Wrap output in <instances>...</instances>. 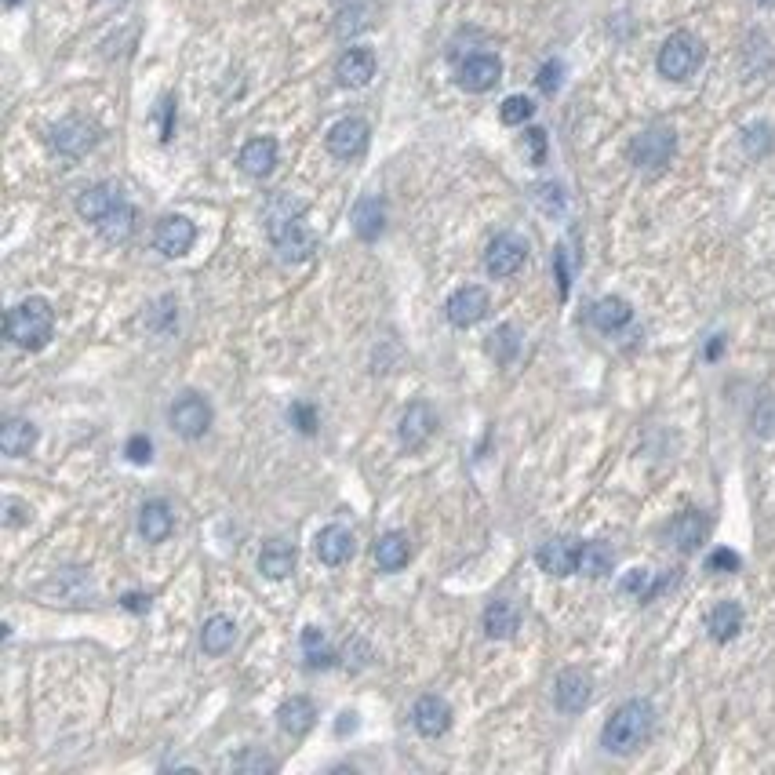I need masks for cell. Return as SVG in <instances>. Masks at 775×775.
Here are the masks:
<instances>
[{
  "label": "cell",
  "instance_id": "obj_1",
  "mask_svg": "<svg viewBox=\"0 0 775 775\" xmlns=\"http://www.w3.org/2000/svg\"><path fill=\"white\" fill-rule=\"evenodd\" d=\"M652 728H655V710L648 699H630L608 717V725H604V735L601 743L608 754H634L641 746L652 739Z\"/></svg>",
  "mask_w": 775,
  "mask_h": 775
},
{
  "label": "cell",
  "instance_id": "obj_2",
  "mask_svg": "<svg viewBox=\"0 0 775 775\" xmlns=\"http://www.w3.org/2000/svg\"><path fill=\"white\" fill-rule=\"evenodd\" d=\"M4 332H8L11 343L22 346V350H44L51 332H55V310H51V302L41 299V295L22 299L19 306L8 313Z\"/></svg>",
  "mask_w": 775,
  "mask_h": 775
},
{
  "label": "cell",
  "instance_id": "obj_3",
  "mask_svg": "<svg viewBox=\"0 0 775 775\" xmlns=\"http://www.w3.org/2000/svg\"><path fill=\"white\" fill-rule=\"evenodd\" d=\"M706 59V44L695 37V33L688 30H677L666 37V44L659 48V59H655V66H659V73H663L666 81H688L699 66H703Z\"/></svg>",
  "mask_w": 775,
  "mask_h": 775
},
{
  "label": "cell",
  "instance_id": "obj_4",
  "mask_svg": "<svg viewBox=\"0 0 775 775\" xmlns=\"http://www.w3.org/2000/svg\"><path fill=\"white\" fill-rule=\"evenodd\" d=\"M677 150V135L674 128H666V124H655V128L641 131L630 146V161L641 168V172H663L670 157Z\"/></svg>",
  "mask_w": 775,
  "mask_h": 775
},
{
  "label": "cell",
  "instance_id": "obj_5",
  "mask_svg": "<svg viewBox=\"0 0 775 775\" xmlns=\"http://www.w3.org/2000/svg\"><path fill=\"white\" fill-rule=\"evenodd\" d=\"M524 259H528V241L517 233H499L484 252V270L492 273L495 281H503V277H514L521 270Z\"/></svg>",
  "mask_w": 775,
  "mask_h": 775
},
{
  "label": "cell",
  "instance_id": "obj_6",
  "mask_svg": "<svg viewBox=\"0 0 775 775\" xmlns=\"http://www.w3.org/2000/svg\"><path fill=\"white\" fill-rule=\"evenodd\" d=\"M168 419H172V426H175L179 437L197 441V437H204L208 426H212V404L204 401L201 393H182L179 401L172 404Z\"/></svg>",
  "mask_w": 775,
  "mask_h": 775
},
{
  "label": "cell",
  "instance_id": "obj_7",
  "mask_svg": "<svg viewBox=\"0 0 775 775\" xmlns=\"http://www.w3.org/2000/svg\"><path fill=\"white\" fill-rule=\"evenodd\" d=\"M95 142H99V128L84 117H66L51 128V150L62 157H84Z\"/></svg>",
  "mask_w": 775,
  "mask_h": 775
},
{
  "label": "cell",
  "instance_id": "obj_8",
  "mask_svg": "<svg viewBox=\"0 0 775 775\" xmlns=\"http://www.w3.org/2000/svg\"><path fill=\"white\" fill-rule=\"evenodd\" d=\"M372 142V128L361 117H343L339 124H332L328 131V153L339 161H357Z\"/></svg>",
  "mask_w": 775,
  "mask_h": 775
},
{
  "label": "cell",
  "instance_id": "obj_9",
  "mask_svg": "<svg viewBox=\"0 0 775 775\" xmlns=\"http://www.w3.org/2000/svg\"><path fill=\"white\" fill-rule=\"evenodd\" d=\"M488 310H492V299H488V292L477 288V284H466V288H459L452 299L444 302V317H448L455 328H474V324H481L484 317H488Z\"/></svg>",
  "mask_w": 775,
  "mask_h": 775
},
{
  "label": "cell",
  "instance_id": "obj_10",
  "mask_svg": "<svg viewBox=\"0 0 775 775\" xmlns=\"http://www.w3.org/2000/svg\"><path fill=\"white\" fill-rule=\"evenodd\" d=\"M193 241H197V226H193L186 215H168V219H161L157 222V230H153L157 252L168 255V259H182V255L193 248Z\"/></svg>",
  "mask_w": 775,
  "mask_h": 775
},
{
  "label": "cell",
  "instance_id": "obj_11",
  "mask_svg": "<svg viewBox=\"0 0 775 775\" xmlns=\"http://www.w3.org/2000/svg\"><path fill=\"white\" fill-rule=\"evenodd\" d=\"M579 554H583V543H575V539H564V535H557V539H550V543L539 546L535 561H539V568H543L546 575H557V579H564V575L579 572Z\"/></svg>",
  "mask_w": 775,
  "mask_h": 775
},
{
  "label": "cell",
  "instance_id": "obj_12",
  "mask_svg": "<svg viewBox=\"0 0 775 775\" xmlns=\"http://www.w3.org/2000/svg\"><path fill=\"white\" fill-rule=\"evenodd\" d=\"M433 430H437V415H433V408L426 401H412L408 404V412L401 415L397 437H401V444L408 452H419V448L433 437Z\"/></svg>",
  "mask_w": 775,
  "mask_h": 775
},
{
  "label": "cell",
  "instance_id": "obj_13",
  "mask_svg": "<svg viewBox=\"0 0 775 775\" xmlns=\"http://www.w3.org/2000/svg\"><path fill=\"white\" fill-rule=\"evenodd\" d=\"M590 695H594V681L583 670H564L554 685V699L561 714H583L590 706Z\"/></svg>",
  "mask_w": 775,
  "mask_h": 775
},
{
  "label": "cell",
  "instance_id": "obj_14",
  "mask_svg": "<svg viewBox=\"0 0 775 775\" xmlns=\"http://www.w3.org/2000/svg\"><path fill=\"white\" fill-rule=\"evenodd\" d=\"M412 725H415V732L426 735V739L444 735L452 728V706H448V699H441V695H423V699L412 706Z\"/></svg>",
  "mask_w": 775,
  "mask_h": 775
},
{
  "label": "cell",
  "instance_id": "obj_15",
  "mask_svg": "<svg viewBox=\"0 0 775 775\" xmlns=\"http://www.w3.org/2000/svg\"><path fill=\"white\" fill-rule=\"evenodd\" d=\"M499 77H503V62L495 59V55H470L459 66V88L474 91V95L492 91L499 84Z\"/></svg>",
  "mask_w": 775,
  "mask_h": 775
},
{
  "label": "cell",
  "instance_id": "obj_16",
  "mask_svg": "<svg viewBox=\"0 0 775 775\" xmlns=\"http://www.w3.org/2000/svg\"><path fill=\"white\" fill-rule=\"evenodd\" d=\"M302 215H306V201H299L292 193H273L270 201H266V208H262V226H266V233H270V241H273V237H281L288 226H295Z\"/></svg>",
  "mask_w": 775,
  "mask_h": 775
},
{
  "label": "cell",
  "instance_id": "obj_17",
  "mask_svg": "<svg viewBox=\"0 0 775 775\" xmlns=\"http://www.w3.org/2000/svg\"><path fill=\"white\" fill-rule=\"evenodd\" d=\"M375 77V51L372 48H346L335 62V81L343 88H364Z\"/></svg>",
  "mask_w": 775,
  "mask_h": 775
},
{
  "label": "cell",
  "instance_id": "obj_18",
  "mask_svg": "<svg viewBox=\"0 0 775 775\" xmlns=\"http://www.w3.org/2000/svg\"><path fill=\"white\" fill-rule=\"evenodd\" d=\"M244 175H252V179H266V175L277 168V139L270 135H259V139L244 142L241 157H237Z\"/></svg>",
  "mask_w": 775,
  "mask_h": 775
},
{
  "label": "cell",
  "instance_id": "obj_19",
  "mask_svg": "<svg viewBox=\"0 0 775 775\" xmlns=\"http://www.w3.org/2000/svg\"><path fill=\"white\" fill-rule=\"evenodd\" d=\"M313 721H317V706H313L306 695H292V699H284V703L277 706V728H281L284 735H292V739L310 732Z\"/></svg>",
  "mask_w": 775,
  "mask_h": 775
},
{
  "label": "cell",
  "instance_id": "obj_20",
  "mask_svg": "<svg viewBox=\"0 0 775 775\" xmlns=\"http://www.w3.org/2000/svg\"><path fill=\"white\" fill-rule=\"evenodd\" d=\"M353 230L361 241H379V233L386 230V204L375 193H364L361 201L353 204Z\"/></svg>",
  "mask_w": 775,
  "mask_h": 775
},
{
  "label": "cell",
  "instance_id": "obj_21",
  "mask_svg": "<svg viewBox=\"0 0 775 775\" xmlns=\"http://www.w3.org/2000/svg\"><path fill=\"white\" fill-rule=\"evenodd\" d=\"M317 557H321V564H328V568H339V564L350 561L353 557L350 528H343V524H328V528H321V535H317Z\"/></svg>",
  "mask_w": 775,
  "mask_h": 775
},
{
  "label": "cell",
  "instance_id": "obj_22",
  "mask_svg": "<svg viewBox=\"0 0 775 775\" xmlns=\"http://www.w3.org/2000/svg\"><path fill=\"white\" fill-rule=\"evenodd\" d=\"M706 532H710V521L699 510H685V514H677L674 524H670V539H674V546L681 554L699 550L706 543Z\"/></svg>",
  "mask_w": 775,
  "mask_h": 775
},
{
  "label": "cell",
  "instance_id": "obj_23",
  "mask_svg": "<svg viewBox=\"0 0 775 775\" xmlns=\"http://www.w3.org/2000/svg\"><path fill=\"white\" fill-rule=\"evenodd\" d=\"M273 248H277V255H281L284 262H306L313 252H317V237H313L310 226L299 219L295 226H288L281 237H273Z\"/></svg>",
  "mask_w": 775,
  "mask_h": 775
},
{
  "label": "cell",
  "instance_id": "obj_24",
  "mask_svg": "<svg viewBox=\"0 0 775 775\" xmlns=\"http://www.w3.org/2000/svg\"><path fill=\"white\" fill-rule=\"evenodd\" d=\"M175 528V514L172 506L164 503V499H150V503L139 510V532L146 543H164Z\"/></svg>",
  "mask_w": 775,
  "mask_h": 775
},
{
  "label": "cell",
  "instance_id": "obj_25",
  "mask_svg": "<svg viewBox=\"0 0 775 775\" xmlns=\"http://www.w3.org/2000/svg\"><path fill=\"white\" fill-rule=\"evenodd\" d=\"M590 321L601 328V332H619L626 324L634 321V310H630V302L619 299V295H604L590 306Z\"/></svg>",
  "mask_w": 775,
  "mask_h": 775
},
{
  "label": "cell",
  "instance_id": "obj_26",
  "mask_svg": "<svg viewBox=\"0 0 775 775\" xmlns=\"http://www.w3.org/2000/svg\"><path fill=\"white\" fill-rule=\"evenodd\" d=\"M412 557V539L404 532H386L379 535V543H375V564L383 568V572H401L404 564Z\"/></svg>",
  "mask_w": 775,
  "mask_h": 775
},
{
  "label": "cell",
  "instance_id": "obj_27",
  "mask_svg": "<svg viewBox=\"0 0 775 775\" xmlns=\"http://www.w3.org/2000/svg\"><path fill=\"white\" fill-rule=\"evenodd\" d=\"M121 204V193L113 190L110 182H99V186H88V190L77 197V215L88 222H99L106 212H113Z\"/></svg>",
  "mask_w": 775,
  "mask_h": 775
},
{
  "label": "cell",
  "instance_id": "obj_28",
  "mask_svg": "<svg viewBox=\"0 0 775 775\" xmlns=\"http://www.w3.org/2000/svg\"><path fill=\"white\" fill-rule=\"evenodd\" d=\"M517 626H521L517 604H510V601L488 604V612H484V634L495 637V641H510V637L517 634Z\"/></svg>",
  "mask_w": 775,
  "mask_h": 775
},
{
  "label": "cell",
  "instance_id": "obj_29",
  "mask_svg": "<svg viewBox=\"0 0 775 775\" xmlns=\"http://www.w3.org/2000/svg\"><path fill=\"white\" fill-rule=\"evenodd\" d=\"M233 641H237V623H233L230 615H212L208 623H204L201 630V648L204 655H226L233 648Z\"/></svg>",
  "mask_w": 775,
  "mask_h": 775
},
{
  "label": "cell",
  "instance_id": "obj_30",
  "mask_svg": "<svg viewBox=\"0 0 775 775\" xmlns=\"http://www.w3.org/2000/svg\"><path fill=\"white\" fill-rule=\"evenodd\" d=\"M706 630H710V637L721 641V645L732 641V637L743 630V608L735 601H721L714 612H710V619H706Z\"/></svg>",
  "mask_w": 775,
  "mask_h": 775
},
{
  "label": "cell",
  "instance_id": "obj_31",
  "mask_svg": "<svg viewBox=\"0 0 775 775\" xmlns=\"http://www.w3.org/2000/svg\"><path fill=\"white\" fill-rule=\"evenodd\" d=\"M37 444V426L26 423V419H8V426L0 430V452L19 459V455H30V448Z\"/></svg>",
  "mask_w": 775,
  "mask_h": 775
},
{
  "label": "cell",
  "instance_id": "obj_32",
  "mask_svg": "<svg viewBox=\"0 0 775 775\" xmlns=\"http://www.w3.org/2000/svg\"><path fill=\"white\" fill-rule=\"evenodd\" d=\"M259 568L262 575H270V579H288L295 572V550L281 539H273V543L262 546L259 554Z\"/></svg>",
  "mask_w": 775,
  "mask_h": 775
},
{
  "label": "cell",
  "instance_id": "obj_33",
  "mask_svg": "<svg viewBox=\"0 0 775 775\" xmlns=\"http://www.w3.org/2000/svg\"><path fill=\"white\" fill-rule=\"evenodd\" d=\"M95 226H99V233L110 244H124L131 237V230H135V208H131L128 201H121L117 208H113V212L102 215Z\"/></svg>",
  "mask_w": 775,
  "mask_h": 775
},
{
  "label": "cell",
  "instance_id": "obj_34",
  "mask_svg": "<svg viewBox=\"0 0 775 775\" xmlns=\"http://www.w3.org/2000/svg\"><path fill=\"white\" fill-rule=\"evenodd\" d=\"M302 652H306V663H310V670H321V666H332L335 663L332 645H328V637H324L317 626H306V630H302Z\"/></svg>",
  "mask_w": 775,
  "mask_h": 775
},
{
  "label": "cell",
  "instance_id": "obj_35",
  "mask_svg": "<svg viewBox=\"0 0 775 775\" xmlns=\"http://www.w3.org/2000/svg\"><path fill=\"white\" fill-rule=\"evenodd\" d=\"M612 550L604 543H583V554H579V572L597 579V575H608L612 572Z\"/></svg>",
  "mask_w": 775,
  "mask_h": 775
},
{
  "label": "cell",
  "instance_id": "obj_36",
  "mask_svg": "<svg viewBox=\"0 0 775 775\" xmlns=\"http://www.w3.org/2000/svg\"><path fill=\"white\" fill-rule=\"evenodd\" d=\"M517 328L514 324H503V328H495L492 332V343H488V353H492L495 361H514L517 357Z\"/></svg>",
  "mask_w": 775,
  "mask_h": 775
},
{
  "label": "cell",
  "instance_id": "obj_37",
  "mask_svg": "<svg viewBox=\"0 0 775 775\" xmlns=\"http://www.w3.org/2000/svg\"><path fill=\"white\" fill-rule=\"evenodd\" d=\"M772 142H775V135H772V128H768L765 121L750 124V128L743 131V150H746V157H765V153L772 150Z\"/></svg>",
  "mask_w": 775,
  "mask_h": 775
},
{
  "label": "cell",
  "instance_id": "obj_38",
  "mask_svg": "<svg viewBox=\"0 0 775 775\" xmlns=\"http://www.w3.org/2000/svg\"><path fill=\"white\" fill-rule=\"evenodd\" d=\"M532 113H535V106H532V99L528 95H510V99L499 106V117H503V124H524V121H532Z\"/></svg>",
  "mask_w": 775,
  "mask_h": 775
},
{
  "label": "cell",
  "instance_id": "obj_39",
  "mask_svg": "<svg viewBox=\"0 0 775 775\" xmlns=\"http://www.w3.org/2000/svg\"><path fill=\"white\" fill-rule=\"evenodd\" d=\"M750 423H754V433L757 437H775V397H761L754 404V415H750Z\"/></svg>",
  "mask_w": 775,
  "mask_h": 775
},
{
  "label": "cell",
  "instance_id": "obj_40",
  "mask_svg": "<svg viewBox=\"0 0 775 775\" xmlns=\"http://www.w3.org/2000/svg\"><path fill=\"white\" fill-rule=\"evenodd\" d=\"M532 197L546 215H561L564 212V190L557 186V182H543V186H535Z\"/></svg>",
  "mask_w": 775,
  "mask_h": 775
},
{
  "label": "cell",
  "instance_id": "obj_41",
  "mask_svg": "<svg viewBox=\"0 0 775 775\" xmlns=\"http://www.w3.org/2000/svg\"><path fill=\"white\" fill-rule=\"evenodd\" d=\"M233 768L237 772H277V761L273 757H266V754H259V750H248V754H241L237 761H233Z\"/></svg>",
  "mask_w": 775,
  "mask_h": 775
},
{
  "label": "cell",
  "instance_id": "obj_42",
  "mask_svg": "<svg viewBox=\"0 0 775 775\" xmlns=\"http://www.w3.org/2000/svg\"><path fill=\"white\" fill-rule=\"evenodd\" d=\"M561 73H564V66H561V62H557V59L546 62L543 70H539V77H535V84H539V91H543V95H554V91L561 88Z\"/></svg>",
  "mask_w": 775,
  "mask_h": 775
},
{
  "label": "cell",
  "instance_id": "obj_43",
  "mask_svg": "<svg viewBox=\"0 0 775 775\" xmlns=\"http://www.w3.org/2000/svg\"><path fill=\"white\" fill-rule=\"evenodd\" d=\"M124 455H128L131 463H139V466H146L153 459V441L150 437H142V433H135L128 444H124Z\"/></svg>",
  "mask_w": 775,
  "mask_h": 775
},
{
  "label": "cell",
  "instance_id": "obj_44",
  "mask_svg": "<svg viewBox=\"0 0 775 775\" xmlns=\"http://www.w3.org/2000/svg\"><path fill=\"white\" fill-rule=\"evenodd\" d=\"M739 554L735 550H728V546H721V550H714V554L706 557V568L710 572H739Z\"/></svg>",
  "mask_w": 775,
  "mask_h": 775
},
{
  "label": "cell",
  "instance_id": "obj_45",
  "mask_svg": "<svg viewBox=\"0 0 775 775\" xmlns=\"http://www.w3.org/2000/svg\"><path fill=\"white\" fill-rule=\"evenodd\" d=\"M524 142H528V157H532V164H543L546 161V131L543 128H528Z\"/></svg>",
  "mask_w": 775,
  "mask_h": 775
},
{
  "label": "cell",
  "instance_id": "obj_46",
  "mask_svg": "<svg viewBox=\"0 0 775 775\" xmlns=\"http://www.w3.org/2000/svg\"><path fill=\"white\" fill-rule=\"evenodd\" d=\"M157 113H161V142H168L175 131V95H164Z\"/></svg>",
  "mask_w": 775,
  "mask_h": 775
},
{
  "label": "cell",
  "instance_id": "obj_47",
  "mask_svg": "<svg viewBox=\"0 0 775 775\" xmlns=\"http://www.w3.org/2000/svg\"><path fill=\"white\" fill-rule=\"evenodd\" d=\"M292 419H295V426H299L302 433H313V426H317V415H313L310 404H295Z\"/></svg>",
  "mask_w": 775,
  "mask_h": 775
},
{
  "label": "cell",
  "instance_id": "obj_48",
  "mask_svg": "<svg viewBox=\"0 0 775 775\" xmlns=\"http://www.w3.org/2000/svg\"><path fill=\"white\" fill-rule=\"evenodd\" d=\"M4 510H8V528H19L22 521H26V514H30V506H22L19 499H4Z\"/></svg>",
  "mask_w": 775,
  "mask_h": 775
},
{
  "label": "cell",
  "instance_id": "obj_49",
  "mask_svg": "<svg viewBox=\"0 0 775 775\" xmlns=\"http://www.w3.org/2000/svg\"><path fill=\"white\" fill-rule=\"evenodd\" d=\"M357 728H361V717L353 714V710H343L339 721H335V735H350V732H357Z\"/></svg>",
  "mask_w": 775,
  "mask_h": 775
},
{
  "label": "cell",
  "instance_id": "obj_50",
  "mask_svg": "<svg viewBox=\"0 0 775 775\" xmlns=\"http://www.w3.org/2000/svg\"><path fill=\"white\" fill-rule=\"evenodd\" d=\"M554 266H557V284H561V299H564L568 295V255H564V248H557Z\"/></svg>",
  "mask_w": 775,
  "mask_h": 775
},
{
  "label": "cell",
  "instance_id": "obj_51",
  "mask_svg": "<svg viewBox=\"0 0 775 775\" xmlns=\"http://www.w3.org/2000/svg\"><path fill=\"white\" fill-rule=\"evenodd\" d=\"M124 608H131V612H146V608H150V597L128 594V597H124Z\"/></svg>",
  "mask_w": 775,
  "mask_h": 775
},
{
  "label": "cell",
  "instance_id": "obj_52",
  "mask_svg": "<svg viewBox=\"0 0 775 775\" xmlns=\"http://www.w3.org/2000/svg\"><path fill=\"white\" fill-rule=\"evenodd\" d=\"M721 350H725V339H721V335H717L714 343L706 346V361H717V357H721Z\"/></svg>",
  "mask_w": 775,
  "mask_h": 775
},
{
  "label": "cell",
  "instance_id": "obj_53",
  "mask_svg": "<svg viewBox=\"0 0 775 775\" xmlns=\"http://www.w3.org/2000/svg\"><path fill=\"white\" fill-rule=\"evenodd\" d=\"M4 4H8V8H19V0H4Z\"/></svg>",
  "mask_w": 775,
  "mask_h": 775
},
{
  "label": "cell",
  "instance_id": "obj_54",
  "mask_svg": "<svg viewBox=\"0 0 775 775\" xmlns=\"http://www.w3.org/2000/svg\"><path fill=\"white\" fill-rule=\"evenodd\" d=\"M761 4H768V8H772V4H775V0H761Z\"/></svg>",
  "mask_w": 775,
  "mask_h": 775
}]
</instances>
